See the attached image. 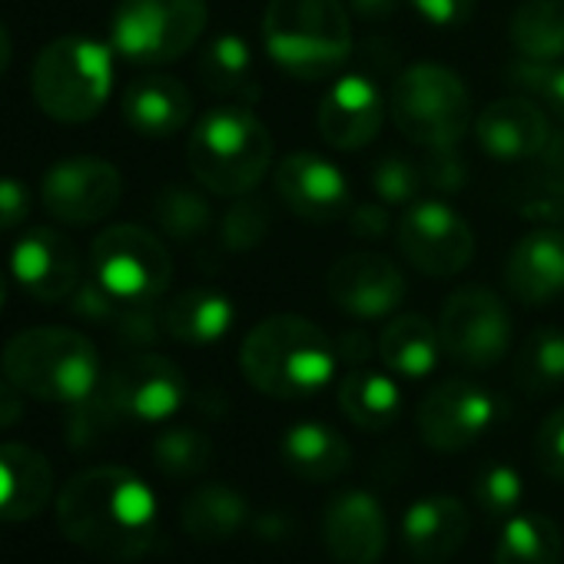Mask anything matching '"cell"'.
<instances>
[{
    "label": "cell",
    "mask_w": 564,
    "mask_h": 564,
    "mask_svg": "<svg viewBox=\"0 0 564 564\" xmlns=\"http://www.w3.org/2000/svg\"><path fill=\"white\" fill-rule=\"evenodd\" d=\"M156 495L123 465H97L77 471L57 495L61 531L84 551L133 561L156 541Z\"/></svg>",
    "instance_id": "1"
},
{
    "label": "cell",
    "mask_w": 564,
    "mask_h": 564,
    "mask_svg": "<svg viewBox=\"0 0 564 564\" xmlns=\"http://www.w3.org/2000/svg\"><path fill=\"white\" fill-rule=\"evenodd\" d=\"M339 366L336 343L313 319L279 313L256 323L239 349V369L246 382L282 402L319 395Z\"/></svg>",
    "instance_id": "2"
},
{
    "label": "cell",
    "mask_w": 564,
    "mask_h": 564,
    "mask_svg": "<svg viewBox=\"0 0 564 564\" xmlns=\"http://www.w3.org/2000/svg\"><path fill=\"white\" fill-rule=\"evenodd\" d=\"M262 47L286 77L306 84L333 77L352 54L346 0H269Z\"/></svg>",
    "instance_id": "3"
},
{
    "label": "cell",
    "mask_w": 564,
    "mask_h": 564,
    "mask_svg": "<svg viewBox=\"0 0 564 564\" xmlns=\"http://www.w3.org/2000/svg\"><path fill=\"white\" fill-rule=\"evenodd\" d=\"M186 163L203 189L246 196L272 166V133L246 104L213 107L189 130Z\"/></svg>",
    "instance_id": "4"
},
{
    "label": "cell",
    "mask_w": 564,
    "mask_h": 564,
    "mask_svg": "<svg viewBox=\"0 0 564 564\" xmlns=\"http://www.w3.org/2000/svg\"><path fill=\"white\" fill-rule=\"evenodd\" d=\"M0 369L28 399L57 405L87 402L104 382L97 346L67 326H41L14 336L0 356Z\"/></svg>",
    "instance_id": "5"
},
{
    "label": "cell",
    "mask_w": 564,
    "mask_h": 564,
    "mask_svg": "<svg viewBox=\"0 0 564 564\" xmlns=\"http://www.w3.org/2000/svg\"><path fill=\"white\" fill-rule=\"evenodd\" d=\"M31 90L37 107L57 123L94 120L113 90V47L84 34L57 37L41 51Z\"/></svg>",
    "instance_id": "6"
},
{
    "label": "cell",
    "mask_w": 564,
    "mask_h": 564,
    "mask_svg": "<svg viewBox=\"0 0 564 564\" xmlns=\"http://www.w3.org/2000/svg\"><path fill=\"white\" fill-rule=\"evenodd\" d=\"M389 117L405 140L425 150L458 147V140L475 123L471 94L465 80L442 64L405 67L392 87Z\"/></svg>",
    "instance_id": "7"
},
{
    "label": "cell",
    "mask_w": 564,
    "mask_h": 564,
    "mask_svg": "<svg viewBox=\"0 0 564 564\" xmlns=\"http://www.w3.org/2000/svg\"><path fill=\"white\" fill-rule=\"evenodd\" d=\"M206 21V0H120L110 18V47L140 67L173 64L196 47Z\"/></svg>",
    "instance_id": "8"
},
{
    "label": "cell",
    "mask_w": 564,
    "mask_h": 564,
    "mask_svg": "<svg viewBox=\"0 0 564 564\" xmlns=\"http://www.w3.org/2000/svg\"><path fill=\"white\" fill-rule=\"evenodd\" d=\"M90 275L127 306H153L173 282V256L147 226L117 223L94 239Z\"/></svg>",
    "instance_id": "9"
},
{
    "label": "cell",
    "mask_w": 564,
    "mask_h": 564,
    "mask_svg": "<svg viewBox=\"0 0 564 564\" xmlns=\"http://www.w3.org/2000/svg\"><path fill=\"white\" fill-rule=\"evenodd\" d=\"M511 313L488 286L455 290L438 316V339L448 359L465 369H491L511 349Z\"/></svg>",
    "instance_id": "10"
},
{
    "label": "cell",
    "mask_w": 564,
    "mask_h": 564,
    "mask_svg": "<svg viewBox=\"0 0 564 564\" xmlns=\"http://www.w3.org/2000/svg\"><path fill=\"white\" fill-rule=\"evenodd\" d=\"M395 246L422 275L448 279L468 269L475 256V232L455 206H448L442 196H432L415 199L402 213L395 226Z\"/></svg>",
    "instance_id": "11"
},
{
    "label": "cell",
    "mask_w": 564,
    "mask_h": 564,
    "mask_svg": "<svg viewBox=\"0 0 564 564\" xmlns=\"http://www.w3.org/2000/svg\"><path fill=\"white\" fill-rule=\"evenodd\" d=\"M100 395L120 422H166L183 409L189 386L173 359L140 349L113 366L100 382Z\"/></svg>",
    "instance_id": "12"
},
{
    "label": "cell",
    "mask_w": 564,
    "mask_h": 564,
    "mask_svg": "<svg viewBox=\"0 0 564 564\" xmlns=\"http://www.w3.org/2000/svg\"><path fill=\"white\" fill-rule=\"evenodd\" d=\"M501 419V399L468 379H448L435 386L415 412L419 435L435 452H465Z\"/></svg>",
    "instance_id": "13"
},
{
    "label": "cell",
    "mask_w": 564,
    "mask_h": 564,
    "mask_svg": "<svg viewBox=\"0 0 564 564\" xmlns=\"http://www.w3.org/2000/svg\"><path fill=\"white\" fill-rule=\"evenodd\" d=\"M41 199L54 219L90 226L107 219L120 206L123 176L104 156H67L44 173Z\"/></svg>",
    "instance_id": "14"
},
{
    "label": "cell",
    "mask_w": 564,
    "mask_h": 564,
    "mask_svg": "<svg viewBox=\"0 0 564 564\" xmlns=\"http://www.w3.org/2000/svg\"><path fill=\"white\" fill-rule=\"evenodd\" d=\"M326 293L339 313L359 323H372L392 319L402 310L409 282L389 256L359 249L333 262L326 272Z\"/></svg>",
    "instance_id": "15"
},
{
    "label": "cell",
    "mask_w": 564,
    "mask_h": 564,
    "mask_svg": "<svg viewBox=\"0 0 564 564\" xmlns=\"http://www.w3.org/2000/svg\"><path fill=\"white\" fill-rule=\"evenodd\" d=\"M275 196L306 223H339L352 213V183L339 163L323 153H290L272 170Z\"/></svg>",
    "instance_id": "16"
},
{
    "label": "cell",
    "mask_w": 564,
    "mask_h": 564,
    "mask_svg": "<svg viewBox=\"0 0 564 564\" xmlns=\"http://www.w3.org/2000/svg\"><path fill=\"white\" fill-rule=\"evenodd\" d=\"M386 113L389 104L372 77L339 74L319 100L316 127L333 150L349 153V150H366L379 137Z\"/></svg>",
    "instance_id": "17"
},
{
    "label": "cell",
    "mask_w": 564,
    "mask_h": 564,
    "mask_svg": "<svg viewBox=\"0 0 564 564\" xmlns=\"http://www.w3.org/2000/svg\"><path fill=\"white\" fill-rule=\"evenodd\" d=\"M11 272L37 303H70L84 282V265L74 242L57 229H31L11 249Z\"/></svg>",
    "instance_id": "18"
},
{
    "label": "cell",
    "mask_w": 564,
    "mask_h": 564,
    "mask_svg": "<svg viewBox=\"0 0 564 564\" xmlns=\"http://www.w3.org/2000/svg\"><path fill=\"white\" fill-rule=\"evenodd\" d=\"M478 150L495 163H528L538 160L551 140L547 110L531 97L491 100L471 123Z\"/></svg>",
    "instance_id": "19"
},
{
    "label": "cell",
    "mask_w": 564,
    "mask_h": 564,
    "mask_svg": "<svg viewBox=\"0 0 564 564\" xmlns=\"http://www.w3.org/2000/svg\"><path fill=\"white\" fill-rule=\"evenodd\" d=\"M323 544L339 564H376L389 544V521L366 488L336 491L323 508Z\"/></svg>",
    "instance_id": "20"
},
{
    "label": "cell",
    "mask_w": 564,
    "mask_h": 564,
    "mask_svg": "<svg viewBox=\"0 0 564 564\" xmlns=\"http://www.w3.org/2000/svg\"><path fill=\"white\" fill-rule=\"evenodd\" d=\"M505 286L521 306H551L564 296V229L538 226L508 249Z\"/></svg>",
    "instance_id": "21"
},
{
    "label": "cell",
    "mask_w": 564,
    "mask_h": 564,
    "mask_svg": "<svg viewBox=\"0 0 564 564\" xmlns=\"http://www.w3.org/2000/svg\"><path fill=\"white\" fill-rule=\"evenodd\" d=\"M468 531V508L445 491L412 501L402 514V547L415 564H445L452 554L462 551Z\"/></svg>",
    "instance_id": "22"
},
{
    "label": "cell",
    "mask_w": 564,
    "mask_h": 564,
    "mask_svg": "<svg viewBox=\"0 0 564 564\" xmlns=\"http://www.w3.org/2000/svg\"><path fill=\"white\" fill-rule=\"evenodd\" d=\"M54 498V468L44 452L24 442L0 445V521L21 524Z\"/></svg>",
    "instance_id": "23"
},
{
    "label": "cell",
    "mask_w": 564,
    "mask_h": 564,
    "mask_svg": "<svg viewBox=\"0 0 564 564\" xmlns=\"http://www.w3.org/2000/svg\"><path fill=\"white\" fill-rule=\"evenodd\" d=\"M123 120L137 137L170 140L193 120V94L176 77H140L123 94Z\"/></svg>",
    "instance_id": "24"
},
{
    "label": "cell",
    "mask_w": 564,
    "mask_h": 564,
    "mask_svg": "<svg viewBox=\"0 0 564 564\" xmlns=\"http://www.w3.org/2000/svg\"><path fill=\"white\" fill-rule=\"evenodd\" d=\"M160 326L183 346H216L236 326V303L223 290H186L166 300L160 310Z\"/></svg>",
    "instance_id": "25"
},
{
    "label": "cell",
    "mask_w": 564,
    "mask_h": 564,
    "mask_svg": "<svg viewBox=\"0 0 564 564\" xmlns=\"http://www.w3.org/2000/svg\"><path fill=\"white\" fill-rule=\"evenodd\" d=\"M279 455L303 481H336L352 465V445L326 422H296L282 432Z\"/></svg>",
    "instance_id": "26"
},
{
    "label": "cell",
    "mask_w": 564,
    "mask_h": 564,
    "mask_svg": "<svg viewBox=\"0 0 564 564\" xmlns=\"http://www.w3.org/2000/svg\"><path fill=\"white\" fill-rule=\"evenodd\" d=\"M442 352L445 349L438 339V326L419 313H399L379 333V359L399 379L419 382V379L432 376Z\"/></svg>",
    "instance_id": "27"
},
{
    "label": "cell",
    "mask_w": 564,
    "mask_h": 564,
    "mask_svg": "<svg viewBox=\"0 0 564 564\" xmlns=\"http://www.w3.org/2000/svg\"><path fill=\"white\" fill-rule=\"evenodd\" d=\"M339 409L362 432H386L402 415V389L386 369L356 366L339 382Z\"/></svg>",
    "instance_id": "28"
},
{
    "label": "cell",
    "mask_w": 564,
    "mask_h": 564,
    "mask_svg": "<svg viewBox=\"0 0 564 564\" xmlns=\"http://www.w3.org/2000/svg\"><path fill=\"white\" fill-rule=\"evenodd\" d=\"M249 524V501L223 481L199 485L180 505V528L199 544H219Z\"/></svg>",
    "instance_id": "29"
},
{
    "label": "cell",
    "mask_w": 564,
    "mask_h": 564,
    "mask_svg": "<svg viewBox=\"0 0 564 564\" xmlns=\"http://www.w3.org/2000/svg\"><path fill=\"white\" fill-rule=\"evenodd\" d=\"M199 80L209 94L229 97L236 104H256L259 84H256V61L252 47L239 34H216L199 57Z\"/></svg>",
    "instance_id": "30"
},
{
    "label": "cell",
    "mask_w": 564,
    "mask_h": 564,
    "mask_svg": "<svg viewBox=\"0 0 564 564\" xmlns=\"http://www.w3.org/2000/svg\"><path fill=\"white\" fill-rule=\"evenodd\" d=\"M508 41L521 61H564V0H521L508 24Z\"/></svg>",
    "instance_id": "31"
},
{
    "label": "cell",
    "mask_w": 564,
    "mask_h": 564,
    "mask_svg": "<svg viewBox=\"0 0 564 564\" xmlns=\"http://www.w3.org/2000/svg\"><path fill=\"white\" fill-rule=\"evenodd\" d=\"M564 538L547 514H514L505 521L495 564H561Z\"/></svg>",
    "instance_id": "32"
},
{
    "label": "cell",
    "mask_w": 564,
    "mask_h": 564,
    "mask_svg": "<svg viewBox=\"0 0 564 564\" xmlns=\"http://www.w3.org/2000/svg\"><path fill=\"white\" fill-rule=\"evenodd\" d=\"M514 379L528 392H551L564 386V329H534L514 359Z\"/></svg>",
    "instance_id": "33"
},
{
    "label": "cell",
    "mask_w": 564,
    "mask_h": 564,
    "mask_svg": "<svg viewBox=\"0 0 564 564\" xmlns=\"http://www.w3.org/2000/svg\"><path fill=\"white\" fill-rule=\"evenodd\" d=\"M150 455L166 478H196L213 462V442L193 425H173L156 435Z\"/></svg>",
    "instance_id": "34"
},
{
    "label": "cell",
    "mask_w": 564,
    "mask_h": 564,
    "mask_svg": "<svg viewBox=\"0 0 564 564\" xmlns=\"http://www.w3.org/2000/svg\"><path fill=\"white\" fill-rule=\"evenodd\" d=\"M471 495H475V505L481 508V514L488 521H508V518L518 514V508L524 501V481H521V475H518L514 465L488 462L475 475Z\"/></svg>",
    "instance_id": "35"
},
{
    "label": "cell",
    "mask_w": 564,
    "mask_h": 564,
    "mask_svg": "<svg viewBox=\"0 0 564 564\" xmlns=\"http://www.w3.org/2000/svg\"><path fill=\"white\" fill-rule=\"evenodd\" d=\"M153 213H156V223L163 226V232L170 239H180V242L199 239L209 229V206L189 186L160 189V196L153 203Z\"/></svg>",
    "instance_id": "36"
},
{
    "label": "cell",
    "mask_w": 564,
    "mask_h": 564,
    "mask_svg": "<svg viewBox=\"0 0 564 564\" xmlns=\"http://www.w3.org/2000/svg\"><path fill=\"white\" fill-rule=\"evenodd\" d=\"M508 77L514 90L541 104L547 113H554L564 123V61L557 64H534V61H514L508 67Z\"/></svg>",
    "instance_id": "37"
},
{
    "label": "cell",
    "mask_w": 564,
    "mask_h": 564,
    "mask_svg": "<svg viewBox=\"0 0 564 564\" xmlns=\"http://www.w3.org/2000/svg\"><path fill=\"white\" fill-rule=\"evenodd\" d=\"M369 183H372V193L379 196V203L386 206H412L425 186V176H422V166L409 156H382L372 173H369Z\"/></svg>",
    "instance_id": "38"
},
{
    "label": "cell",
    "mask_w": 564,
    "mask_h": 564,
    "mask_svg": "<svg viewBox=\"0 0 564 564\" xmlns=\"http://www.w3.org/2000/svg\"><path fill=\"white\" fill-rule=\"evenodd\" d=\"M265 232H269L265 206L256 203V199H249V193L239 196V203L223 219V242H226V249H232V252L252 249V246L262 242Z\"/></svg>",
    "instance_id": "39"
},
{
    "label": "cell",
    "mask_w": 564,
    "mask_h": 564,
    "mask_svg": "<svg viewBox=\"0 0 564 564\" xmlns=\"http://www.w3.org/2000/svg\"><path fill=\"white\" fill-rule=\"evenodd\" d=\"M534 462L547 478L564 481V405L541 422L534 438Z\"/></svg>",
    "instance_id": "40"
},
{
    "label": "cell",
    "mask_w": 564,
    "mask_h": 564,
    "mask_svg": "<svg viewBox=\"0 0 564 564\" xmlns=\"http://www.w3.org/2000/svg\"><path fill=\"white\" fill-rule=\"evenodd\" d=\"M405 8L432 31H458L468 24L475 0H405Z\"/></svg>",
    "instance_id": "41"
},
{
    "label": "cell",
    "mask_w": 564,
    "mask_h": 564,
    "mask_svg": "<svg viewBox=\"0 0 564 564\" xmlns=\"http://www.w3.org/2000/svg\"><path fill=\"white\" fill-rule=\"evenodd\" d=\"M425 186H432L435 193H458L468 180L465 160L455 153V147L445 150H429V163L422 166Z\"/></svg>",
    "instance_id": "42"
},
{
    "label": "cell",
    "mask_w": 564,
    "mask_h": 564,
    "mask_svg": "<svg viewBox=\"0 0 564 564\" xmlns=\"http://www.w3.org/2000/svg\"><path fill=\"white\" fill-rule=\"evenodd\" d=\"M31 209H34L31 186L24 180L0 176V232H8V229L28 223Z\"/></svg>",
    "instance_id": "43"
},
{
    "label": "cell",
    "mask_w": 564,
    "mask_h": 564,
    "mask_svg": "<svg viewBox=\"0 0 564 564\" xmlns=\"http://www.w3.org/2000/svg\"><path fill=\"white\" fill-rule=\"evenodd\" d=\"M346 226L356 239H382L392 229V216L386 203H359L346 216Z\"/></svg>",
    "instance_id": "44"
},
{
    "label": "cell",
    "mask_w": 564,
    "mask_h": 564,
    "mask_svg": "<svg viewBox=\"0 0 564 564\" xmlns=\"http://www.w3.org/2000/svg\"><path fill=\"white\" fill-rule=\"evenodd\" d=\"M336 352H339V359H346L356 369V366H366L372 359V352H379V339H372L362 329H349V333L339 336Z\"/></svg>",
    "instance_id": "45"
},
{
    "label": "cell",
    "mask_w": 564,
    "mask_h": 564,
    "mask_svg": "<svg viewBox=\"0 0 564 564\" xmlns=\"http://www.w3.org/2000/svg\"><path fill=\"white\" fill-rule=\"evenodd\" d=\"M24 419V392L14 382H0V429H11Z\"/></svg>",
    "instance_id": "46"
},
{
    "label": "cell",
    "mask_w": 564,
    "mask_h": 564,
    "mask_svg": "<svg viewBox=\"0 0 564 564\" xmlns=\"http://www.w3.org/2000/svg\"><path fill=\"white\" fill-rule=\"evenodd\" d=\"M252 528L262 541H282L286 534H293V518H286L282 511H265L252 521Z\"/></svg>",
    "instance_id": "47"
},
{
    "label": "cell",
    "mask_w": 564,
    "mask_h": 564,
    "mask_svg": "<svg viewBox=\"0 0 564 564\" xmlns=\"http://www.w3.org/2000/svg\"><path fill=\"white\" fill-rule=\"evenodd\" d=\"M346 4L352 14H359L362 21L372 24V21H389L399 11L402 0H346Z\"/></svg>",
    "instance_id": "48"
},
{
    "label": "cell",
    "mask_w": 564,
    "mask_h": 564,
    "mask_svg": "<svg viewBox=\"0 0 564 564\" xmlns=\"http://www.w3.org/2000/svg\"><path fill=\"white\" fill-rule=\"evenodd\" d=\"M11 54H14L11 34H8V28H4V24H0V77H4V70L11 67Z\"/></svg>",
    "instance_id": "49"
},
{
    "label": "cell",
    "mask_w": 564,
    "mask_h": 564,
    "mask_svg": "<svg viewBox=\"0 0 564 564\" xmlns=\"http://www.w3.org/2000/svg\"><path fill=\"white\" fill-rule=\"evenodd\" d=\"M4 303H8V279L0 272V310H4Z\"/></svg>",
    "instance_id": "50"
}]
</instances>
